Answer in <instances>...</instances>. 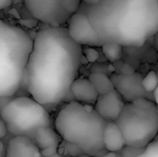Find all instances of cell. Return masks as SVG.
Wrapping results in <instances>:
<instances>
[{"mask_svg":"<svg viewBox=\"0 0 158 157\" xmlns=\"http://www.w3.org/2000/svg\"><path fill=\"white\" fill-rule=\"evenodd\" d=\"M68 146L69 147L68 149V152L70 155L72 156H76V155H79L80 154H82V151L75 144H72V143H68Z\"/></svg>","mask_w":158,"mask_h":157,"instance_id":"24","label":"cell"},{"mask_svg":"<svg viewBox=\"0 0 158 157\" xmlns=\"http://www.w3.org/2000/svg\"><path fill=\"white\" fill-rule=\"evenodd\" d=\"M67 30L70 38L81 46L102 47L104 44L88 18L82 13L76 12L69 19Z\"/></svg>","mask_w":158,"mask_h":157,"instance_id":"8","label":"cell"},{"mask_svg":"<svg viewBox=\"0 0 158 157\" xmlns=\"http://www.w3.org/2000/svg\"><path fill=\"white\" fill-rule=\"evenodd\" d=\"M33 157H43V155H41V152H40V151H38V152H36V153L34 154Z\"/></svg>","mask_w":158,"mask_h":157,"instance_id":"33","label":"cell"},{"mask_svg":"<svg viewBox=\"0 0 158 157\" xmlns=\"http://www.w3.org/2000/svg\"><path fill=\"white\" fill-rule=\"evenodd\" d=\"M82 55L90 63H94L99 58V52L94 47L85 46V48H82Z\"/></svg>","mask_w":158,"mask_h":157,"instance_id":"19","label":"cell"},{"mask_svg":"<svg viewBox=\"0 0 158 157\" xmlns=\"http://www.w3.org/2000/svg\"><path fill=\"white\" fill-rule=\"evenodd\" d=\"M156 75H157V80H158V71L156 72Z\"/></svg>","mask_w":158,"mask_h":157,"instance_id":"36","label":"cell"},{"mask_svg":"<svg viewBox=\"0 0 158 157\" xmlns=\"http://www.w3.org/2000/svg\"><path fill=\"white\" fill-rule=\"evenodd\" d=\"M32 48V38L21 28L0 20V98L14 96Z\"/></svg>","mask_w":158,"mask_h":157,"instance_id":"4","label":"cell"},{"mask_svg":"<svg viewBox=\"0 0 158 157\" xmlns=\"http://www.w3.org/2000/svg\"><path fill=\"white\" fill-rule=\"evenodd\" d=\"M33 142L41 150L52 146L58 147L59 135L52 127H41L36 130Z\"/></svg>","mask_w":158,"mask_h":157,"instance_id":"14","label":"cell"},{"mask_svg":"<svg viewBox=\"0 0 158 157\" xmlns=\"http://www.w3.org/2000/svg\"><path fill=\"white\" fill-rule=\"evenodd\" d=\"M103 142L105 149L110 153H118L126 146L124 136L116 122L106 123L104 130Z\"/></svg>","mask_w":158,"mask_h":157,"instance_id":"13","label":"cell"},{"mask_svg":"<svg viewBox=\"0 0 158 157\" xmlns=\"http://www.w3.org/2000/svg\"><path fill=\"white\" fill-rule=\"evenodd\" d=\"M70 92L76 102L86 105L95 104L99 96L92 82L86 78H77L71 85Z\"/></svg>","mask_w":158,"mask_h":157,"instance_id":"11","label":"cell"},{"mask_svg":"<svg viewBox=\"0 0 158 157\" xmlns=\"http://www.w3.org/2000/svg\"><path fill=\"white\" fill-rule=\"evenodd\" d=\"M106 123L92 105L70 101L58 112L55 127L64 141L77 145L89 156L97 157L106 150L103 135Z\"/></svg>","mask_w":158,"mask_h":157,"instance_id":"3","label":"cell"},{"mask_svg":"<svg viewBox=\"0 0 158 157\" xmlns=\"http://www.w3.org/2000/svg\"><path fill=\"white\" fill-rule=\"evenodd\" d=\"M81 0H24L29 12L50 26H60L78 11Z\"/></svg>","mask_w":158,"mask_h":157,"instance_id":"7","label":"cell"},{"mask_svg":"<svg viewBox=\"0 0 158 157\" xmlns=\"http://www.w3.org/2000/svg\"><path fill=\"white\" fill-rule=\"evenodd\" d=\"M81 3L87 5V6H94V5H97L101 0H81Z\"/></svg>","mask_w":158,"mask_h":157,"instance_id":"28","label":"cell"},{"mask_svg":"<svg viewBox=\"0 0 158 157\" xmlns=\"http://www.w3.org/2000/svg\"><path fill=\"white\" fill-rule=\"evenodd\" d=\"M143 151V149H138V148H133L130 146H125L119 153L121 157H137L140 155V154Z\"/></svg>","mask_w":158,"mask_h":157,"instance_id":"21","label":"cell"},{"mask_svg":"<svg viewBox=\"0 0 158 157\" xmlns=\"http://www.w3.org/2000/svg\"><path fill=\"white\" fill-rule=\"evenodd\" d=\"M13 96H9V97H1L0 98V113L3 110V108L13 99Z\"/></svg>","mask_w":158,"mask_h":157,"instance_id":"26","label":"cell"},{"mask_svg":"<svg viewBox=\"0 0 158 157\" xmlns=\"http://www.w3.org/2000/svg\"><path fill=\"white\" fill-rule=\"evenodd\" d=\"M115 122L119 127L127 146L144 149L158 134L156 105L141 110L131 103H126Z\"/></svg>","mask_w":158,"mask_h":157,"instance_id":"6","label":"cell"},{"mask_svg":"<svg viewBox=\"0 0 158 157\" xmlns=\"http://www.w3.org/2000/svg\"><path fill=\"white\" fill-rule=\"evenodd\" d=\"M115 71H117L118 75H123V76L131 75V74H133L135 72L134 69L132 68V67L130 66L129 64H126V63H122L121 68H115Z\"/></svg>","mask_w":158,"mask_h":157,"instance_id":"22","label":"cell"},{"mask_svg":"<svg viewBox=\"0 0 158 157\" xmlns=\"http://www.w3.org/2000/svg\"><path fill=\"white\" fill-rule=\"evenodd\" d=\"M57 153L58 152H57L56 146H52V147H49V148H46V149H44L41 151V155H43V157H51Z\"/></svg>","mask_w":158,"mask_h":157,"instance_id":"23","label":"cell"},{"mask_svg":"<svg viewBox=\"0 0 158 157\" xmlns=\"http://www.w3.org/2000/svg\"><path fill=\"white\" fill-rule=\"evenodd\" d=\"M101 157H121L119 153H110V152H106L104 155Z\"/></svg>","mask_w":158,"mask_h":157,"instance_id":"29","label":"cell"},{"mask_svg":"<svg viewBox=\"0 0 158 157\" xmlns=\"http://www.w3.org/2000/svg\"><path fill=\"white\" fill-rule=\"evenodd\" d=\"M156 117H157V128H158V106H156Z\"/></svg>","mask_w":158,"mask_h":157,"instance_id":"35","label":"cell"},{"mask_svg":"<svg viewBox=\"0 0 158 157\" xmlns=\"http://www.w3.org/2000/svg\"><path fill=\"white\" fill-rule=\"evenodd\" d=\"M0 157H6V150L3 142L0 141Z\"/></svg>","mask_w":158,"mask_h":157,"instance_id":"31","label":"cell"},{"mask_svg":"<svg viewBox=\"0 0 158 157\" xmlns=\"http://www.w3.org/2000/svg\"><path fill=\"white\" fill-rule=\"evenodd\" d=\"M102 51H103L106 58L108 61H110L111 63L118 62V60H120V58L122 56V53H123L122 46L118 43H104L102 45Z\"/></svg>","mask_w":158,"mask_h":157,"instance_id":"16","label":"cell"},{"mask_svg":"<svg viewBox=\"0 0 158 157\" xmlns=\"http://www.w3.org/2000/svg\"><path fill=\"white\" fill-rule=\"evenodd\" d=\"M38 151L40 149L32 140L27 137L16 136L8 142L6 157H33Z\"/></svg>","mask_w":158,"mask_h":157,"instance_id":"12","label":"cell"},{"mask_svg":"<svg viewBox=\"0 0 158 157\" xmlns=\"http://www.w3.org/2000/svg\"><path fill=\"white\" fill-rule=\"evenodd\" d=\"M154 42H155L156 48L157 49V51H158V31H157V33L154 36Z\"/></svg>","mask_w":158,"mask_h":157,"instance_id":"32","label":"cell"},{"mask_svg":"<svg viewBox=\"0 0 158 157\" xmlns=\"http://www.w3.org/2000/svg\"><path fill=\"white\" fill-rule=\"evenodd\" d=\"M0 116L7 132L14 137L22 136L33 141L39 128L51 127L49 112L31 97H14Z\"/></svg>","mask_w":158,"mask_h":157,"instance_id":"5","label":"cell"},{"mask_svg":"<svg viewBox=\"0 0 158 157\" xmlns=\"http://www.w3.org/2000/svg\"><path fill=\"white\" fill-rule=\"evenodd\" d=\"M84 14L103 43L141 47L158 31V0H101L81 3Z\"/></svg>","mask_w":158,"mask_h":157,"instance_id":"2","label":"cell"},{"mask_svg":"<svg viewBox=\"0 0 158 157\" xmlns=\"http://www.w3.org/2000/svg\"><path fill=\"white\" fill-rule=\"evenodd\" d=\"M153 97H154V102L156 104V105L158 106V86L156 89L153 92Z\"/></svg>","mask_w":158,"mask_h":157,"instance_id":"30","label":"cell"},{"mask_svg":"<svg viewBox=\"0 0 158 157\" xmlns=\"http://www.w3.org/2000/svg\"><path fill=\"white\" fill-rule=\"evenodd\" d=\"M89 81L92 82L99 95L106 94L115 90L110 78L107 77L105 73L93 72L89 75Z\"/></svg>","mask_w":158,"mask_h":157,"instance_id":"15","label":"cell"},{"mask_svg":"<svg viewBox=\"0 0 158 157\" xmlns=\"http://www.w3.org/2000/svg\"><path fill=\"white\" fill-rule=\"evenodd\" d=\"M82 56V46L70 38L67 28L49 26L39 31L25 68L31 98L48 112L69 100Z\"/></svg>","mask_w":158,"mask_h":157,"instance_id":"1","label":"cell"},{"mask_svg":"<svg viewBox=\"0 0 158 157\" xmlns=\"http://www.w3.org/2000/svg\"><path fill=\"white\" fill-rule=\"evenodd\" d=\"M13 0H0V10L8 7L12 4Z\"/></svg>","mask_w":158,"mask_h":157,"instance_id":"27","label":"cell"},{"mask_svg":"<svg viewBox=\"0 0 158 157\" xmlns=\"http://www.w3.org/2000/svg\"><path fill=\"white\" fill-rule=\"evenodd\" d=\"M131 104L135 107H137L138 109H141V110H147V109H150V108L156 106V104L153 101L146 99V98H143V97L133 100L131 102Z\"/></svg>","mask_w":158,"mask_h":157,"instance_id":"20","label":"cell"},{"mask_svg":"<svg viewBox=\"0 0 158 157\" xmlns=\"http://www.w3.org/2000/svg\"><path fill=\"white\" fill-rule=\"evenodd\" d=\"M7 134V129L5 124V122L0 118V141L5 138Z\"/></svg>","mask_w":158,"mask_h":157,"instance_id":"25","label":"cell"},{"mask_svg":"<svg viewBox=\"0 0 158 157\" xmlns=\"http://www.w3.org/2000/svg\"><path fill=\"white\" fill-rule=\"evenodd\" d=\"M143 76L141 73L134 72L133 74L123 76V75H113L110 80L115 87V90L122 96L124 101L131 103L137 98H146L154 102L153 93H148L144 91L142 81ZM155 103V102H154Z\"/></svg>","mask_w":158,"mask_h":157,"instance_id":"9","label":"cell"},{"mask_svg":"<svg viewBox=\"0 0 158 157\" xmlns=\"http://www.w3.org/2000/svg\"><path fill=\"white\" fill-rule=\"evenodd\" d=\"M137 157H158V141L154 140Z\"/></svg>","mask_w":158,"mask_h":157,"instance_id":"18","label":"cell"},{"mask_svg":"<svg viewBox=\"0 0 158 157\" xmlns=\"http://www.w3.org/2000/svg\"><path fill=\"white\" fill-rule=\"evenodd\" d=\"M143 87L144 91L148 93H153V92L156 89L158 86V80L156 72L150 71L145 76H143V81H142Z\"/></svg>","mask_w":158,"mask_h":157,"instance_id":"17","label":"cell"},{"mask_svg":"<svg viewBox=\"0 0 158 157\" xmlns=\"http://www.w3.org/2000/svg\"><path fill=\"white\" fill-rule=\"evenodd\" d=\"M125 101L117 90L106 94L99 95L94 105L96 113L106 122H115L119 117Z\"/></svg>","mask_w":158,"mask_h":157,"instance_id":"10","label":"cell"},{"mask_svg":"<svg viewBox=\"0 0 158 157\" xmlns=\"http://www.w3.org/2000/svg\"><path fill=\"white\" fill-rule=\"evenodd\" d=\"M51 157H63V156H62V155H61L60 154H58V153H57V154H56V155H54L53 156H51Z\"/></svg>","mask_w":158,"mask_h":157,"instance_id":"34","label":"cell"}]
</instances>
